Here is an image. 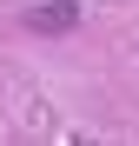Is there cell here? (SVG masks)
<instances>
[{
  "label": "cell",
  "mask_w": 139,
  "mask_h": 146,
  "mask_svg": "<svg viewBox=\"0 0 139 146\" xmlns=\"http://www.w3.org/2000/svg\"><path fill=\"white\" fill-rule=\"evenodd\" d=\"M27 27L33 33H73L80 27V0H33L27 7Z\"/></svg>",
  "instance_id": "cell-1"
}]
</instances>
